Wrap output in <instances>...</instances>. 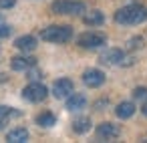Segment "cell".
Returning <instances> with one entry per match:
<instances>
[{"label": "cell", "instance_id": "1", "mask_svg": "<svg viewBox=\"0 0 147 143\" xmlns=\"http://www.w3.org/2000/svg\"><path fill=\"white\" fill-rule=\"evenodd\" d=\"M147 20V8L141 4H129L115 12L117 24H141Z\"/></svg>", "mask_w": 147, "mask_h": 143}, {"label": "cell", "instance_id": "2", "mask_svg": "<svg viewBox=\"0 0 147 143\" xmlns=\"http://www.w3.org/2000/svg\"><path fill=\"white\" fill-rule=\"evenodd\" d=\"M40 38L47 42H57V45L69 42L73 38V26H49L40 32Z\"/></svg>", "mask_w": 147, "mask_h": 143}, {"label": "cell", "instance_id": "3", "mask_svg": "<svg viewBox=\"0 0 147 143\" xmlns=\"http://www.w3.org/2000/svg\"><path fill=\"white\" fill-rule=\"evenodd\" d=\"M87 6L79 0H57L53 2V12L55 14H83Z\"/></svg>", "mask_w": 147, "mask_h": 143}, {"label": "cell", "instance_id": "4", "mask_svg": "<svg viewBox=\"0 0 147 143\" xmlns=\"http://www.w3.org/2000/svg\"><path fill=\"white\" fill-rule=\"evenodd\" d=\"M99 63H103V65H123V67H129V65H133V59L125 57V53L121 49H107L99 57Z\"/></svg>", "mask_w": 147, "mask_h": 143}, {"label": "cell", "instance_id": "5", "mask_svg": "<svg viewBox=\"0 0 147 143\" xmlns=\"http://www.w3.org/2000/svg\"><path fill=\"white\" fill-rule=\"evenodd\" d=\"M47 95H49V89H47L45 85H40L38 81H32L30 85H26V87L22 89V97H24L28 103H40V101L47 99Z\"/></svg>", "mask_w": 147, "mask_h": 143}, {"label": "cell", "instance_id": "6", "mask_svg": "<svg viewBox=\"0 0 147 143\" xmlns=\"http://www.w3.org/2000/svg\"><path fill=\"white\" fill-rule=\"evenodd\" d=\"M105 42H107V38L101 32H85L79 36V47H83V49H99Z\"/></svg>", "mask_w": 147, "mask_h": 143}, {"label": "cell", "instance_id": "7", "mask_svg": "<svg viewBox=\"0 0 147 143\" xmlns=\"http://www.w3.org/2000/svg\"><path fill=\"white\" fill-rule=\"evenodd\" d=\"M83 83L91 89H97L105 83V73L99 71V69H89V71L83 73Z\"/></svg>", "mask_w": 147, "mask_h": 143}, {"label": "cell", "instance_id": "8", "mask_svg": "<svg viewBox=\"0 0 147 143\" xmlns=\"http://www.w3.org/2000/svg\"><path fill=\"white\" fill-rule=\"evenodd\" d=\"M73 89H75V85H73L71 79H59V81L53 85V95H55L57 99H67V97L73 93Z\"/></svg>", "mask_w": 147, "mask_h": 143}, {"label": "cell", "instance_id": "9", "mask_svg": "<svg viewBox=\"0 0 147 143\" xmlns=\"http://www.w3.org/2000/svg\"><path fill=\"white\" fill-rule=\"evenodd\" d=\"M119 133H121V129H119L117 125H113V123H101V125L97 127V137H99V139H105V141L119 137Z\"/></svg>", "mask_w": 147, "mask_h": 143}, {"label": "cell", "instance_id": "10", "mask_svg": "<svg viewBox=\"0 0 147 143\" xmlns=\"http://www.w3.org/2000/svg\"><path fill=\"white\" fill-rule=\"evenodd\" d=\"M10 67L14 71H28L30 67H36V59H32V57H14L10 61Z\"/></svg>", "mask_w": 147, "mask_h": 143}, {"label": "cell", "instance_id": "11", "mask_svg": "<svg viewBox=\"0 0 147 143\" xmlns=\"http://www.w3.org/2000/svg\"><path fill=\"white\" fill-rule=\"evenodd\" d=\"M85 105H87V99L81 93H71L67 97V109L69 111H81V109H85Z\"/></svg>", "mask_w": 147, "mask_h": 143}, {"label": "cell", "instance_id": "12", "mask_svg": "<svg viewBox=\"0 0 147 143\" xmlns=\"http://www.w3.org/2000/svg\"><path fill=\"white\" fill-rule=\"evenodd\" d=\"M14 47H16L18 51H22V53H30V51L36 49V38L30 36V34H26V36H18V38L14 40Z\"/></svg>", "mask_w": 147, "mask_h": 143}, {"label": "cell", "instance_id": "13", "mask_svg": "<svg viewBox=\"0 0 147 143\" xmlns=\"http://www.w3.org/2000/svg\"><path fill=\"white\" fill-rule=\"evenodd\" d=\"M83 20H85V24H89V26H99V24L105 22V14H103L101 10H91V12L85 10Z\"/></svg>", "mask_w": 147, "mask_h": 143}, {"label": "cell", "instance_id": "14", "mask_svg": "<svg viewBox=\"0 0 147 143\" xmlns=\"http://www.w3.org/2000/svg\"><path fill=\"white\" fill-rule=\"evenodd\" d=\"M133 113H135V105H133L131 101H123V103H119V105L115 107V115H117L119 119H129Z\"/></svg>", "mask_w": 147, "mask_h": 143}, {"label": "cell", "instance_id": "15", "mask_svg": "<svg viewBox=\"0 0 147 143\" xmlns=\"http://www.w3.org/2000/svg\"><path fill=\"white\" fill-rule=\"evenodd\" d=\"M6 139H8L10 143H24V141L28 139V131H26L24 127H16V129L8 131Z\"/></svg>", "mask_w": 147, "mask_h": 143}, {"label": "cell", "instance_id": "16", "mask_svg": "<svg viewBox=\"0 0 147 143\" xmlns=\"http://www.w3.org/2000/svg\"><path fill=\"white\" fill-rule=\"evenodd\" d=\"M89 129H91V119H89V117H77V119L73 121V131H75V133L83 135V133H87Z\"/></svg>", "mask_w": 147, "mask_h": 143}, {"label": "cell", "instance_id": "17", "mask_svg": "<svg viewBox=\"0 0 147 143\" xmlns=\"http://www.w3.org/2000/svg\"><path fill=\"white\" fill-rule=\"evenodd\" d=\"M36 123H38L40 127H47V129H49V127H53V125L57 123V117H55L51 111H47V113H40V115L36 117Z\"/></svg>", "mask_w": 147, "mask_h": 143}, {"label": "cell", "instance_id": "18", "mask_svg": "<svg viewBox=\"0 0 147 143\" xmlns=\"http://www.w3.org/2000/svg\"><path fill=\"white\" fill-rule=\"evenodd\" d=\"M127 47H129L131 51H135V49H141V47H143V38H141V36H135V38H131V40L127 42Z\"/></svg>", "mask_w": 147, "mask_h": 143}, {"label": "cell", "instance_id": "19", "mask_svg": "<svg viewBox=\"0 0 147 143\" xmlns=\"http://www.w3.org/2000/svg\"><path fill=\"white\" fill-rule=\"evenodd\" d=\"M26 75H28V79H30V81H38V79H42V73H40L38 69H32V67L28 69V73H26Z\"/></svg>", "mask_w": 147, "mask_h": 143}, {"label": "cell", "instance_id": "20", "mask_svg": "<svg viewBox=\"0 0 147 143\" xmlns=\"http://www.w3.org/2000/svg\"><path fill=\"white\" fill-rule=\"evenodd\" d=\"M133 97H135V99H145V97H147V87H137V89L133 91Z\"/></svg>", "mask_w": 147, "mask_h": 143}, {"label": "cell", "instance_id": "21", "mask_svg": "<svg viewBox=\"0 0 147 143\" xmlns=\"http://www.w3.org/2000/svg\"><path fill=\"white\" fill-rule=\"evenodd\" d=\"M10 32H12V28H10L8 24H0V38H6V36H10Z\"/></svg>", "mask_w": 147, "mask_h": 143}, {"label": "cell", "instance_id": "22", "mask_svg": "<svg viewBox=\"0 0 147 143\" xmlns=\"http://www.w3.org/2000/svg\"><path fill=\"white\" fill-rule=\"evenodd\" d=\"M16 4V0H0V8H12Z\"/></svg>", "mask_w": 147, "mask_h": 143}, {"label": "cell", "instance_id": "23", "mask_svg": "<svg viewBox=\"0 0 147 143\" xmlns=\"http://www.w3.org/2000/svg\"><path fill=\"white\" fill-rule=\"evenodd\" d=\"M141 111H143V115L147 117V97H145V101H143V105H141Z\"/></svg>", "mask_w": 147, "mask_h": 143}, {"label": "cell", "instance_id": "24", "mask_svg": "<svg viewBox=\"0 0 147 143\" xmlns=\"http://www.w3.org/2000/svg\"><path fill=\"white\" fill-rule=\"evenodd\" d=\"M6 123H8V119H6V117H0V129H4V127H6Z\"/></svg>", "mask_w": 147, "mask_h": 143}]
</instances>
